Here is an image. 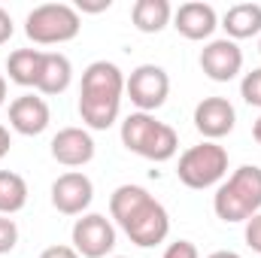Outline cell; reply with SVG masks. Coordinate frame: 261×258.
<instances>
[{
	"mask_svg": "<svg viewBox=\"0 0 261 258\" xmlns=\"http://www.w3.org/2000/svg\"><path fill=\"white\" fill-rule=\"evenodd\" d=\"M52 122V113H49V104L37 94H21L9 104V128L21 137H37L49 128Z\"/></svg>",
	"mask_w": 261,
	"mask_h": 258,
	"instance_id": "cell-12",
	"label": "cell"
},
{
	"mask_svg": "<svg viewBox=\"0 0 261 258\" xmlns=\"http://www.w3.org/2000/svg\"><path fill=\"white\" fill-rule=\"evenodd\" d=\"M206 258H240V255L231 252V249H219V252H213V255H206Z\"/></svg>",
	"mask_w": 261,
	"mask_h": 258,
	"instance_id": "cell-28",
	"label": "cell"
},
{
	"mask_svg": "<svg viewBox=\"0 0 261 258\" xmlns=\"http://www.w3.org/2000/svg\"><path fill=\"white\" fill-rule=\"evenodd\" d=\"M110 216L130 237V243L149 249L167 240L170 216L161 200H155L143 186H119L110 194Z\"/></svg>",
	"mask_w": 261,
	"mask_h": 258,
	"instance_id": "cell-1",
	"label": "cell"
},
{
	"mask_svg": "<svg viewBox=\"0 0 261 258\" xmlns=\"http://www.w3.org/2000/svg\"><path fill=\"white\" fill-rule=\"evenodd\" d=\"M234 122H237V113L228 97H203L195 107V128L213 143L228 137L234 131Z\"/></svg>",
	"mask_w": 261,
	"mask_h": 258,
	"instance_id": "cell-11",
	"label": "cell"
},
{
	"mask_svg": "<svg viewBox=\"0 0 261 258\" xmlns=\"http://www.w3.org/2000/svg\"><path fill=\"white\" fill-rule=\"evenodd\" d=\"M15 243H18V225L9 216H0V255L12 252Z\"/></svg>",
	"mask_w": 261,
	"mask_h": 258,
	"instance_id": "cell-21",
	"label": "cell"
},
{
	"mask_svg": "<svg viewBox=\"0 0 261 258\" xmlns=\"http://www.w3.org/2000/svg\"><path fill=\"white\" fill-rule=\"evenodd\" d=\"M73 249L79 258H107L116 249V228L100 213H85L73 225Z\"/></svg>",
	"mask_w": 261,
	"mask_h": 258,
	"instance_id": "cell-8",
	"label": "cell"
},
{
	"mask_svg": "<svg viewBox=\"0 0 261 258\" xmlns=\"http://www.w3.org/2000/svg\"><path fill=\"white\" fill-rule=\"evenodd\" d=\"M9 146H12V137H9V128L0 125V161L9 155Z\"/></svg>",
	"mask_w": 261,
	"mask_h": 258,
	"instance_id": "cell-27",
	"label": "cell"
},
{
	"mask_svg": "<svg viewBox=\"0 0 261 258\" xmlns=\"http://www.w3.org/2000/svg\"><path fill=\"white\" fill-rule=\"evenodd\" d=\"M40 258H79V252L73 246H49L40 252Z\"/></svg>",
	"mask_w": 261,
	"mask_h": 258,
	"instance_id": "cell-25",
	"label": "cell"
},
{
	"mask_svg": "<svg viewBox=\"0 0 261 258\" xmlns=\"http://www.w3.org/2000/svg\"><path fill=\"white\" fill-rule=\"evenodd\" d=\"M240 94H243V100H246L249 107H258L261 110V67L243 76V82H240Z\"/></svg>",
	"mask_w": 261,
	"mask_h": 258,
	"instance_id": "cell-20",
	"label": "cell"
},
{
	"mask_svg": "<svg viewBox=\"0 0 261 258\" xmlns=\"http://www.w3.org/2000/svg\"><path fill=\"white\" fill-rule=\"evenodd\" d=\"M125 97V73L113 61H94L85 67L79 85V116L91 131L116 125Z\"/></svg>",
	"mask_w": 261,
	"mask_h": 258,
	"instance_id": "cell-2",
	"label": "cell"
},
{
	"mask_svg": "<svg viewBox=\"0 0 261 258\" xmlns=\"http://www.w3.org/2000/svg\"><path fill=\"white\" fill-rule=\"evenodd\" d=\"M225 173H228V152H225V146H219L213 140H203L179 155L176 176L189 189H197V192L213 189L216 183L225 179Z\"/></svg>",
	"mask_w": 261,
	"mask_h": 258,
	"instance_id": "cell-6",
	"label": "cell"
},
{
	"mask_svg": "<svg viewBox=\"0 0 261 258\" xmlns=\"http://www.w3.org/2000/svg\"><path fill=\"white\" fill-rule=\"evenodd\" d=\"M246 243H249V249L261 252V213H255L246 222Z\"/></svg>",
	"mask_w": 261,
	"mask_h": 258,
	"instance_id": "cell-23",
	"label": "cell"
},
{
	"mask_svg": "<svg viewBox=\"0 0 261 258\" xmlns=\"http://www.w3.org/2000/svg\"><path fill=\"white\" fill-rule=\"evenodd\" d=\"M113 0H76V12H107Z\"/></svg>",
	"mask_w": 261,
	"mask_h": 258,
	"instance_id": "cell-24",
	"label": "cell"
},
{
	"mask_svg": "<svg viewBox=\"0 0 261 258\" xmlns=\"http://www.w3.org/2000/svg\"><path fill=\"white\" fill-rule=\"evenodd\" d=\"M161 258H200V252H197V246L192 240H173V243L164 249Z\"/></svg>",
	"mask_w": 261,
	"mask_h": 258,
	"instance_id": "cell-22",
	"label": "cell"
},
{
	"mask_svg": "<svg viewBox=\"0 0 261 258\" xmlns=\"http://www.w3.org/2000/svg\"><path fill=\"white\" fill-rule=\"evenodd\" d=\"M49 152L64 167H85L94 158V140L85 128H61L52 137Z\"/></svg>",
	"mask_w": 261,
	"mask_h": 258,
	"instance_id": "cell-13",
	"label": "cell"
},
{
	"mask_svg": "<svg viewBox=\"0 0 261 258\" xmlns=\"http://www.w3.org/2000/svg\"><path fill=\"white\" fill-rule=\"evenodd\" d=\"M91 200H94V183L79 170H67L52 183V207L64 216H85Z\"/></svg>",
	"mask_w": 261,
	"mask_h": 258,
	"instance_id": "cell-9",
	"label": "cell"
},
{
	"mask_svg": "<svg viewBox=\"0 0 261 258\" xmlns=\"http://www.w3.org/2000/svg\"><path fill=\"white\" fill-rule=\"evenodd\" d=\"M173 18V6L167 0H137L130 6V21L140 34H161Z\"/></svg>",
	"mask_w": 261,
	"mask_h": 258,
	"instance_id": "cell-17",
	"label": "cell"
},
{
	"mask_svg": "<svg viewBox=\"0 0 261 258\" xmlns=\"http://www.w3.org/2000/svg\"><path fill=\"white\" fill-rule=\"evenodd\" d=\"M70 79H73V64H70V58L61 55V52H46L37 91H40V94H64L67 85H70Z\"/></svg>",
	"mask_w": 261,
	"mask_h": 258,
	"instance_id": "cell-18",
	"label": "cell"
},
{
	"mask_svg": "<svg viewBox=\"0 0 261 258\" xmlns=\"http://www.w3.org/2000/svg\"><path fill=\"white\" fill-rule=\"evenodd\" d=\"M125 149L146 161H170L179 149V137L167 122H158L152 113H130L122 122Z\"/></svg>",
	"mask_w": 261,
	"mask_h": 258,
	"instance_id": "cell-4",
	"label": "cell"
},
{
	"mask_svg": "<svg viewBox=\"0 0 261 258\" xmlns=\"http://www.w3.org/2000/svg\"><path fill=\"white\" fill-rule=\"evenodd\" d=\"M213 210L222 222H249L255 213H261V167L243 164L237 167L213 197Z\"/></svg>",
	"mask_w": 261,
	"mask_h": 258,
	"instance_id": "cell-3",
	"label": "cell"
},
{
	"mask_svg": "<svg viewBox=\"0 0 261 258\" xmlns=\"http://www.w3.org/2000/svg\"><path fill=\"white\" fill-rule=\"evenodd\" d=\"M43 58H46L43 49H15V52H9V58H6L9 79L21 88H31V85L37 88L40 73H43Z\"/></svg>",
	"mask_w": 261,
	"mask_h": 258,
	"instance_id": "cell-16",
	"label": "cell"
},
{
	"mask_svg": "<svg viewBox=\"0 0 261 258\" xmlns=\"http://www.w3.org/2000/svg\"><path fill=\"white\" fill-rule=\"evenodd\" d=\"M200 70L213 82H231L243 70V52L234 40H210L200 49Z\"/></svg>",
	"mask_w": 261,
	"mask_h": 258,
	"instance_id": "cell-10",
	"label": "cell"
},
{
	"mask_svg": "<svg viewBox=\"0 0 261 258\" xmlns=\"http://www.w3.org/2000/svg\"><path fill=\"white\" fill-rule=\"evenodd\" d=\"M12 31H15V28H12V15L0 6V46H3V43H9Z\"/></svg>",
	"mask_w": 261,
	"mask_h": 258,
	"instance_id": "cell-26",
	"label": "cell"
},
{
	"mask_svg": "<svg viewBox=\"0 0 261 258\" xmlns=\"http://www.w3.org/2000/svg\"><path fill=\"white\" fill-rule=\"evenodd\" d=\"M222 28L228 34V40H234V43L258 37L261 34V3H234L225 12Z\"/></svg>",
	"mask_w": 261,
	"mask_h": 258,
	"instance_id": "cell-15",
	"label": "cell"
},
{
	"mask_svg": "<svg viewBox=\"0 0 261 258\" xmlns=\"http://www.w3.org/2000/svg\"><path fill=\"white\" fill-rule=\"evenodd\" d=\"M6 104V76L0 73V107Z\"/></svg>",
	"mask_w": 261,
	"mask_h": 258,
	"instance_id": "cell-29",
	"label": "cell"
},
{
	"mask_svg": "<svg viewBox=\"0 0 261 258\" xmlns=\"http://www.w3.org/2000/svg\"><path fill=\"white\" fill-rule=\"evenodd\" d=\"M258 52H261V40H258Z\"/></svg>",
	"mask_w": 261,
	"mask_h": 258,
	"instance_id": "cell-31",
	"label": "cell"
},
{
	"mask_svg": "<svg viewBox=\"0 0 261 258\" xmlns=\"http://www.w3.org/2000/svg\"><path fill=\"white\" fill-rule=\"evenodd\" d=\"M252 137H255V143L261 146V116L255 119V125H252Z\"/></svg>",
	"mask_w": 261,
	"mask_h": 258,
	"instance_id": "cell-30",
	"label": "cell"
},
{
	"mask_svg": "<svg viewBox=\"0 0 261 258\" xmlns=\"http://www.w3.org/2000/svg\"><path fill=\"white\" fill-rule=\"evenodd\" d=\"M116 258H128V255H116Z\"/></svg>",
	"mask_w": 261,
	"mask_h": 258,
	"instance_id": "cell-32",
	"label": "cell"
},
{
	"mask_svg": "<svg viewBox=\"0 0 261 258\" xmlns=\"http://www.w3.org/2000/svg\"><path fill=\"white\" fill-rule=\"evenodd\" d=\"M24 203H28V183L12 170H0V216H12L24 210Z\"/></svg>",
	"mask_w": 261,
	"mask_h": 258,
	"instance_id": "cell-19",
	"label": "cell"
},
{
	"mask_svg": "<svg viewBox=\"0 0 261 258\" xmlns=\"http://www.w3.org/2000/svg\"><path fill=\"white\" fill-rule=\"evenodd\" d=\"M125 91H128L130 104L137 107V113H155L164 107L170 94V76L158 64H140L125 79Z\"/></svg>",
	"mask_w": 261,
	"mask_h": 258,
	"instance_id": "cell-7",
	"label": "cell"
},
{
	"mask_svg": "<svg viewBox=\"0 0 261 258\" xmlns=\"http://www.w3.org/2000/svg\"><path fill=\"white\" fill-rule=\"evenodd\" d=\"M173 28L186 37V40H210L213 31L219 28V15L210 3L203 0H189L173 12Z\"/></svg>",
	"mask_w": 261,
	"mask_h": 258,
	"instance_id": "cell-14",
	"label": "cell"
},
{
	"mask_svg": "<svg viewBox=\"0 0 261 258\" xmlns=\"http://www.w3.org/2000/svg\"><path fill=\"white\" fill-rule=\"evenodd\" d=\"M82 31V18L76 12V6L70 3H43L34 6L24 18V34L31 43L37 46H58L76 40Z\"/></svg>",
	"mask_w": 261,
	"mask_h": 258,
	"instance_id": "cell-5",
	"label": "cell"
}]
</instances>
